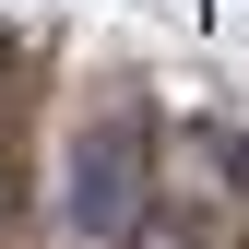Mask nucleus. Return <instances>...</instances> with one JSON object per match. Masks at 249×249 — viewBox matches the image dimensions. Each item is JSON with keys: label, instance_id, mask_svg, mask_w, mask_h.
Returning <instances> with one entry per match:
<instances>
[{"label": "nucleus", "instance_id": "nucleus-1", "mask_svg": "<svg viewBox=\"0 0 249 249\" xmlns=\"http://www.w3.org/2000/svg\"><path fill=\"white\" fill-rule=\"evenodd\" d=\"M59 226H71L83 249L142 237V142L131 131H83L71 142V166H59Z\"/></svg>", "mask_w": 249, "mask_h": 249}, {"label": "nucleus", "instance_id": "nucleus-2", "mask_svg": "<svg viewBox=\"0 0 249 249\" xmlns=\"http://www.w3.org/2000/svg\"><path fill=\"white\" fill-rule=\"evenodd\" d=\"M142 249H190V237H178V226H142Z\"/></svg>", "mask_w": 249, "mask_h": 249}, {"label": "nucleus", "instance_id": "nucleus-3", "mask_svg": "<svg viewBox=\"0 0 249 249\" xmlns=\"http://www.w3.org/2000/svg\"><path fill=\"white\" fill-rule=\"evenodd\" d=\"M0 202H12V166H0Z\"/></svg>", "mask_w": 249, "mask_h": 249}]
</instances>
